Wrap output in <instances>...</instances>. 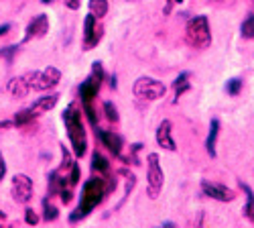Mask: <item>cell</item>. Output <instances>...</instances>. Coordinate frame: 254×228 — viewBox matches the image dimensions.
I'll list each match as a JSON object with an SVG mask.
<instances>
[{
	"label": "cell",
	"mask_w": 254,
	"mask_h": 228,
	"mask_svg": "<svg viewBox=\"0 0 254 228\" xmlns=\"http://www.w3.org/2000/svg\"><path fill=\"white\" fill-rule=\"evenodd\" d=\"M250 4H252V6H254V0H250Z\"/></svg>",
	"instance_id": "obj_37"
},
{
	"label": "cell",
	"mask_w": 254,
	"mask_h": 228,
	"mask_svg": "<svg viewBox=\"0 0 254 228\" xmlns=\"http://www.w3.org/2000/svg\"><path fill=\"white\" fill-rule=\"evenodd\" d=\"M132 92H134V96L140 98V100H159V98L165 96L167 88H165L163 81H159V79H155V77L142 76V77H138V79L134 81Z\"/></svg>",
	"instance_id": "obj_5"
},
{
	"label": "cell",
	"mask_w": 254,
	"mask_h": 228,
	"mask_svg": "<svg viewBox=\"0 0 254 228\" xmlns=\"http://www.w3.org/2000/svg\"><path fill=\"white\" fill-rule=\"evenodd\" d=\"M41 2H45V4H49V2H51V0H41Z\"/></svg>",
	"instance_id": "obj_35"
},
{
	"label": "cell",
	"mask_w": 254,
	"mask_h": 228,
	"mask_svg": "<svg viewBox=\"0 0 254 228\" xmlns=\"http://www.w3.org/2000/svg\"><path fill=\"white\" fill-rule=\"evenodd\" d=\"M100 141L104 143V147H108V151H112L114 155L122 153V139L118 135H114L112 131H100Z\"/></svg>",
	"instance_id": "obj_13"
},
{
	"label": "cell",
	"mask_w": 254,
	"mask_h": 228,
	"mask_svg": "<svg viewBox=\"0 0 254 228\" xmlns=\"http://www.w3.org/2000/svg\"><path fill=\"white\" fill-rule=\"evenodd\" d=\"M25 222H27V224H33V226L39 222V216L35 214V210H31V208L25 210Z\"/></svg>",
	"instance_id": "obj_27"
},
{
	"label": "cell",
	"mask_w": 254,
	"mask_h": 228,
	"mask_svg": "<svg viewBox=\"0 0 254 228\" xmlns=\"http://www.w3.org/2000/svg\"><path fill=\"white\" fill-rule=\"evenodd\" d=\"M201 190H203V194H205L207 198L218 200V202H232V200L236 198L234 192L228 190L226 185L214 183V181H201Z\"/></svg>",
	"instance_id": "obj_10"
},
{
	"label": "cell",
	"mask_w": 254,
	"mask_h": 228,
	"mask_svg": "<svg viewBox=\"0 0 254 228\" xmlns=\"http://www.w3.org/2000/svg\"><path fill=\"white\" fill-rule=\"evenodd\" d=\"M35 116H37V114L33 112V108L20 110V112H16V116H14L12 124H16V127H27L29 122H33V118H35Z\"/></svg>",
	"instance_id": "obj_20"
},
{
	"label": "cell",
	"mask_w": 254,
	"mask_h": 228,
	"mask_svg": "<svg viewBox=\"0 0 254 228\" xmlns=\"http://www.w3.org/2000/svg\"><path fill=\"white\" fill-rule=\"evenodd\" d=\"M104 114L110 122H118V110H116V106L112 104V102H106L104 104Z\"/></svg>",
	"instance_id": "obj_24"
},
{
	"label": "cell",
	"mask_w": 254,
	"mask_h": 228,
	"mask_svg": "<svg viewBox=\"0 0 254 228\" xmlns=\"http://www.w3.org/2000/svg\"><path fill=\"white\" fill-rule=\"evenodd\" d=\"M218 133H220V122L214 118L209 124V135H207V141H205V149L211 157H216V141H218Z\"/></svg>",
	"instance_id": "obj_16"
},
{
	"label": "cell",
	"mask_w": 254,
	"mask_h": 228,
	"mask_svg": "<svg viewBox=\"0 0 254 228\" xmlns=\"http://www.w3.org/2000/svg\"><path fill=\"white\" fill-rule=\"evenodd\" d=\"M149 161V173H146V185H149V196L155 200L161 190H163V183H165V173L159 165V155L157 153H151L146 157Z\"/></svg>",
	"instance_id": "obj_6"
},
{
	"label": "cell",
	"mask_w": 254,
	"mask_h": 228,
	"mask_svg": "<svg viewBox=\"0 0 254 228\" xmlns=\"http://www.w3.org/2000/svg\"><path fill=\"white\" fill-rule=\"evenodd\" d=\"M102 79H104L102 64H98V61H96L94 68H92V76L79 86V96H81L83 104H88V102H92V100L98 96V90H100V86H102Z\"/></svg>",
	"instance_id": "obj_7"
},
{
	"label": "cell",
	"mask_w": 254,
	"mask_h": 228,
	"mask_svg": "<svg viewBox=\"0 0 254 228\" xmlns=\"http://www.w3.org/2000/svg\"><path fill=\"white\" fill-rule=\"evenodd\" d=\"M47 31H49V18H47V14H37V16L31 20V23H29V27H27L25 41L43 37Z\"/></svg>",
	"instance_id": "obj_12"
},
{
	"label": "cell",
	"mask_w": 254,
	"mask_h": 228,
	"mask_svg": "<svg viewBox=\"0 0 254 228\" xmlns=\"http://www.w3.org/2000/svg\"><path fill=\"white\" fill-rule=\"evenodd\" d=\"M61 157H63V163H61V167H63V169H65V171H67V169H71V165H73V163H71L69 151H67L65 147H61Z\"/></svg>",
	"instance_id": "obj_26"
},
{
	"label": "cell",
	"mask_w": 254,
	"mask_h": 228,
	"mask_svg": "<svg viewBox=\"0 0 254 228\" xmlns=\"http://www.w3.org/2000/svg\"><path fill=\"white\" fill-rule=\"evenodd\" d=\"M27 86L31 90H37V92H45L49 88H55L61 79V72L57 68H47L43 72H29L23 76Z\"/></svg>",
	"instance_id": "obj_4"
},
{
	"label": "cell",
	"mask_w": 254,
	"mask_h": 228,
	"mask_svg": "<svg viewBox=\"0 0 254 228\" xmlns=\"http://www.w3.org/2000/svg\"><path fill=\"white\" fill-rule=\"evenodd\" d=\"M16 53V47H4V49H0V55H4L8 61H12V55Z\"/></svg>",
	"instance_id": "obj_29"
},
{
	"label": "cell",
	"mask_w": 254,
	"mask_h": 228,
	"mask_svg": "<svg viewBox=\"0 0 254 228\" xmlns=\"http://www.w3.org/2000/svg\"><path fill=\"white\" fill-rule=\"evenodd\" d=\"M8 90H10V94H12L14 98H25V96L31 92V88L27 86V81H25L23 76L10 79V81H8Z\"/></svg>",
	"instance_id": "obj_15"
},
{
	"label": "cell",
	"mask_w": 254,
	"mask_h": 228,
	"mask_svg": "<svg viewBox=\"0 0 254 228\" xmlns=\"http://www.w3.org/2000/svg\"><path fill=\"white\" fill-rule=\"evenodd\" d=\"M92 167L98 171V173H102V175H106L110 171V165H108V161H106L98 151L92 155Z\"/></svg>",
	"instance_id": "obj_21"
},
{
	"label": "cell",
	"mask_w": 254,
	"mask_h": 228,
	"mask_svg": "<svg viewBox=\"0 0 254 228\" xmlns=\"http://www.w3.org/2000/svg\"><path fill=\"white\" fill-rule=\"evenodd\" d=\"M183 0H167V8H165V12H171V6L173 4H181Z\"/></svg>",
	"instance_id": "obj_33"
},
{
	"label": "cell",
	"mask_w": 254,
	"mask_h": 228,
	"mask_svg": "<svg viewBox=\"0 0 254 228\" xmlns=\"http://www.w3.org/2000/svg\"><path fill=\"white\" fill-rule=\"evenodd\" d=\"M185 41L193 49H207L211 45V31H209V20L205 14H197L187 20L185 27Z\"/></svg>",
	"instance_id": "obj_3"
},
{
	"label": "cell",
	"mask_w": 254,
	"mask_h": 228,
	"mask_svg": "<svg viewBox=\"0 0 254 228\" xmlns=\"http://www.w3.org/2000/svg\"><path fill=\"white\" fill-rule=\"evenodd\" d=\"M173 88H175V102H177L189 88H191V84H189V74H187V72H183V74L173 81Z\"/></svg>",
	"instance_id": "obj_17"
},
{
	"label": "cell",
	"mask_w": 254,
	"mask_h": 228,
	"mask_svg": "<svg viewBox=\"0 0 254 228\" xmlns=\"http://www.w3.org/2000/svg\"><path fill=\"white\" fill-rule=\"evenodd\" d=\"M240 188L246 192V196H248V204L244 206V216L254 224V192L250 190V185H246L244 181H240Z\"/></svg>",
	"instance_id": "obj_18"
},
{
	"label": "cell",
	"mask_w": 254,
	"mask_h": 228,
	"mask_svg": "<svg viewBox=\"0 0 254 228\" xmlns=\"http://www.w3.org/2000/svg\"><path fill=\"white\" fill-rule=\"evenodd\" d=\"M4 175H6V163H4L2 155H0V181L4 179Z\"/></svg>",
	"instance_id": "obj_32"
},
{
	"label": "cell",
	"mask_w": 254,
	"mask_h": 228,
	"mask_svg": "<svg viewBox=\"0 0 254 228\" xmlns=\"http://www.w3.org/2000/svg\"><path fill=\"white\" fill-rule=\"evenodd\" d=\"M240 33L244 39H254V12H250L240 27Z\"/></svg>",
	"instance_id": "obj_22"
},
{
	"label": "cell",
	"mask_w": 254,
	"mask_h": 228,
	"mask_svg": "<svg viewBox=\"0 0 254 228\" xmlns=\"http://www.w3.org/2000/svg\"><path fill=\"white\" fill-rule=\"evenodd\" d=\"M102 33H104V29L98 27V18L90 12L86 16V23H83V39H86V49H92V47H96L100 43Z\"/></svg>",
	"instance_id": "obj_9"
},
{
	"label": "cell",
	"mask_w": 254,
	"mask_h": 228,
	"mask_svg": "<svg viewBox=\"0 0 254 228\" xmlns=\"http://www.w3.org/2000/svg\"><path fill=\"white\" fill-rule=\"evenodd\" d=\"M63 122H65L73 153L77 157H83V153L88 149V139H86V131H83V124H81V114L75 104H69L65 108V112H63Z\"/></svg>",
	"instance_id": "obj_1"
},
{
	"label": "cell",
	"mask_w": 254,
	"mask_h": 228,
	"mask_svg": "<svg viewBox=\"0 0 254 228\" xmlns=\"http://www.w3.org/2000/svg\"><path fill=\"white\" fill-rule=\"evenodd\" d=\"M90 12L96 18H102L108 12V0H90Z\"/></svg>",
	"instance_id": "obj_19"
},
{
	"label": "cell",
	"mask_w": 254,
	"mask_h": 228,
	"mask_svg": "<svg viewBox=\"0 0 254 228\" xmlns=\"http://www.w3.org/2000/svg\"><path fill=\"white\" fill-rule=\"evenodd\" d=\"M104 194H106V190H104V179H88L86 183H83V190H81V202H79V206H77V210L69 216V220L71 222H77V220H81V218H86L96 206L104 200Z\"/></svg>",
	"instance_id": "obj_2"
},
{
	"label": "cell",
	"mask_w": 254,
	"mask_h": 228,
	"mask_svg": "<svg viewBox=\"0 0 254 228\" xmlns=\"http://www.w3.org/2000/svg\"><path fill=\"white\" fill-rule=\"evenodd\" d=\"M43 210H45V214H43V218L49 222V220H55L59 214H57V208L53 206V202L51 200H43Z\"/></svg>",
	"instance_id": "obj_23"
},
{
	"label": "cell",
	"mask_w": 254,
	"mask_h": 228,
	"mask_svg": "<svg viewBox=\"0 0 254 228\" xmlns=\"http://www.w3.org/2000/svg\"><path fill=\"white\" fill-rule=\"evenodd\" d=\"M79 181V167H77V163L71 165V175H69V185H75Z\"/></svg>",
	"instance_id": "obj_28"
},
{
	"label": "cell",
	"mask_w": 254,
	"mask_h": 228,
	"mask_svg": "<svg viewBox=\"0 0 254 228\" xmlns=\"http://www.w3.org/2000/svg\"><path fill=\"white\" fill-rule=\"evenodd\" d=\"M171 131H173L171 120H163L159 124V129H157V143H159V147H163L167 151H177V145L173 141Z\"/></svg>",
	"instance_id": "obj_11"
},
{
	"label": "cell",
	"mask_w": 254,
	"mask_h": 228,
	"mask_svg": "<svg viewBox=\"0 0 254 228\" xmlns=\"http://www.w3.org/2000/svg\"><path fill=\"white\" fill-rule=\"evenodd\" d=\"M63 2H65V6L71 10H77L81 6V0H63Z\"/></svg>",
	"instance_id": "obj_31"
},
{
	"label": "cell",
	"mask_w": 254,
	"mask_h": 228,
	"mask_svg": "<svg viewBox=\"0 0 254 228\" xmlns=\"http://www.w3.org/2000/svg\"><path fill=\"white\" fill-rule=\"evenodd\" d=\"M226 90H228V94H232V96L240 94V90H242V79H238V77L230 79L228 84H226Z\"/></svg>",
	"instance_id": "obj_25"
},
{
	"label": "cell",
	"mask_w": 254,
	"mask_h": 228,
	"mask_svg": "<svg viewBox=\"0 0 254 228\" xmlns=\"http://www.w3.org/2000/svg\"><path fill=\"white\" fill-rule=\"evenodd\" d=\"M10 192H12V200L16 204H27L33 198V181L29 179V175L18 173V175L12 177Z\"/></svg>",
	"instance_id": "obj_8"
},
{
	"label": "cell",
	"mask_w": 254,
	"mask_h": 228,
	"mask_svg": "<svg viewBox=\"0 0 254 228\" xmlns=\"http://www.w3.org/2000/svg\"><path fill=\"white\" fill-rule=\"evenodd\" d=\"M59 196H61V202H63V204H69V202H71V198H73V194H71L69 190H61V192H59Z\"/></svg>",
	"instance_id": "obj_30"
},
{
	"label": "cell",
	"mask_w": 254,
	"mask_h": 228,
	"mask_svg": "<svg viewBox=\"0 0 254 228\" xmlns=\"http://www.w3.org/2000/svg\"><path fill=\"white\" fill-rule=\"evenodd\" d=\"M57 100H59V96H57V94H49V96L39 98L31 108H33V112H35V114H43V112H49L51 108H55Z\"/></svg>",
	"instance_id": "obj_14"
},
{
	"label": "cell",
	"mask_w": 254,
	"mask_h": 228,
	"mask_svg": "<svg viewBox=\"0 0 254 228\" xmlns=\"http://www.w3.org/2000/svg\"><path fill=\"white\" fill-rule=\"evenodd\" d=\"M10 31V25H2V27H0V37H2V35H6Z\"/></svg>",
	"instance_id": "obj_34"
},
{
	"label": "cell",
	"mask_w": 254,
	"mask_h": 228,
	"mask_svg": "<svg viewBox=\"0 0 254 228\" xmlns=\"http://www.w3.org/2000/svg\"><path fill=\"white\" fill-rule=\"evenodd\" d=\"M211 2H222V0H211Z\"/></svg>",
	"instance_id": "obj_36"
}]
</instances>
